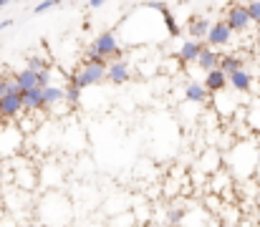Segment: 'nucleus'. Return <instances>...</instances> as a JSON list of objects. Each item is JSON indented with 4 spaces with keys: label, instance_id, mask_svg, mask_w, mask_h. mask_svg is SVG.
Instances as JSON below:
<instances>
[{
    "label": "nucleus",
    "instance_id": "0eeeda50",
    "mask_svg": "<svg viewBox=\"0 0 260 227\" xmlns=\"http://www.w3.org/2000/svg\"><path fill=\"white\" fill-rule=\"evenodd\" d=\"M222 164H225V156H222L220 151H217V149H207L202 156H200L197 169H200V172H205L207 177H212V174L222 172Z\"/></svg>",
    "mask_w": 260,
    "mask_h": 227
},
{
    "label": "nucleus",
    "instance_id": "39448f33",
    "mask_svg": "<svg viewBox=\"0 0 260 227\" xmlns=\"http://www.w3.org/2000/svg\"><path fill=\"white\" fill-rule=\"evenodd\" d=\"M23 111H25L23 93H5V96L0 99V116H3L5 121H10V119L20 116Z\"/></svg>",
    "mask_w": 260,
    "mask_h": 227
},
{
    "label": "nucleus",
    "instance_id": "423d86ee",
    "mask_svg": "<svg viewBox=\"0 0 260 227\" xmlns=\"http://www.w3.org/2000/svg\"><path fill=\"white\" fill-rule=\"evenodd\" d=\"M233 28L225 23V20H217V23H212V28H210V33H207V46H212V48H222V46H228L230 41H233Z\"/></svg>",
    "mask_w": 260,
    "mask_h": 227
},
{
    "label": "nucleus",
    "instance_id": "2eb2a0df",
    "mask_svg": "<svg viewBox=\"0 0 260 227\" xmlns=\"http://www.w3.org/2000/svg\"><path fill=\"white\" fill-rule=\"evenodd\" d=\"M220 58H222V53H217L215 48H202V53H200V61H197V66L207 74V71H215V69H220Z\"/></svg>",
    "mask_w": 260,
    "mask_h": 227
},
{
    "label": "nucleus",
    "instance_id": "5701e85b",
    "mask_svg": "<svg viewBox=\"0 0 260 227\" xmlns=\"http://www.w3.org/2000/svg\"><path fill=\"white\" fill-rule=\"evenodd\" d=\"M248 13H250L253 23L260 25V0H250V3H248Z\"/></svg>",
    "mask_w": 260,
    "mask_h": 227
},
{
    "label": "nucleus",
    "instance_id": "c85d7f7f",
    "mask_svg": "<svg viewBox=\"0 0 260 227\" xmlns=\"http://www.w3.org/2000/svg\"><path fill=\"white\" fill-rule=\"evenodd\" d=\"M0 129H5V119L3 116H0Z\"/></svg>",
    "mask_w": 260,
    "mask_h": 227
},
{
    "label": "nucleus",
    "instance_id": "4468645a",
    "mask_svg": "<svg viewBox=\"0 0 260 227\" xmlns=\"http://www.w3.org/2000/svg\"><path fill=\"white\" fill-rule=\"evenodd\" d=\"M230 88L235 93H248L253 88V76H250V71H245V69L235 71V74L230 76Z\"/></svg>",
    "mask_w": 260,
    "mask_h": 227
},
{
    "label": "nucleus",
    "instance_id": "b1692460",
    "mask_svg": "<svg viewBox=\"0 0 260 227\" xmlns=\"http://www.w3.org/2000/svg\"><path fill=\"white\" fill-rule=\"evenodd\" d=\"M8 93V76H0V99Z\"/></svg>",
    "mask_w": 260,
    "mask_h": 227
},
{
    "label": "nucleus",
    "instance_id": "a878e982",
    "mask_svg": "<svg viewBox=\"0 0 260 227\" xmlns=\"http://www.w3.org/2000/svg\"><path fill=\"white\" fill-rule=\"evenodd\" d=\"M106 0H88V8H101Z\"/></svg>",
    "mask_w": 260,
    "mask_h": 227
},
{
    "label": "nucleus",
    "instance_id": "7ed1b4c3",
    "mask_svg": "<svg viewBox=\"0 0 260 227\" xmlns=\"http://www.w3.org/2000/svg\"><path fill=\"white\" fill-rule=\"evenodd\" d=\"M109 74V61H84L81 63V69L76 71V74L71 76V83H76L81 91L88 88V86H96V83H101L104 78Z\"/></svg>",
    "mask_w": 260,
    "mask_h": 227
},
{
    "label": "nucleus",
    "instance_id": "c756f323",
    "mask_svg": "<svg viewBox=\"0 0 260 227\" xmlns=\"http://www.w3.org/2000/svg\"><path fill=\"white\" fill-rule=\"evenodd\" d=\"M217 227H240V225H222V222H220V225Z\"/></svg>",
    "mask_w": 260,
    "mask_h": 227
},
{
    "label": "nucleus",
    "instance_id": "dca6fc26",
    "mask_svg": "<svg viewBox=\"0 0 260 227\" xmlns=\"http://www.w3.org/2000/svg\"><path fill=\"white\" fill-rule=\"evenodd\" d=\"M210 96V91L205 88V83H197V81H187L184 86V99L192 101V104H205Z\"/></svg>",
    "mask_w": 260,
    "mask_h": 227
},
{
    "label": "nucleus",
    "instance_id": "bb28decb",
    "mask_svg": "<svg viewBox=\"0 0 260 227\" xmlns=\"http://www.w3.org/2000/svg\"><path fill=\"white\" fill-rule=\"evenodd\" d=\"M3 174H5V164L0 161V182H3Z\"/></svg>",
    "mask_w": 260,
    "mask_h": 227
},
{
    "label": "nucleus",
    "instance_id": "cd10ccee",
    "mask_svg": "<svg viewBox=\"0 0 260 227\" xmlns=\"http://www.w3.org/2000/svg\"><path fill=\"white\" fill-rule=\"evenodd\" d=\"M8 3H10V0H0V10H3V8H5Z\"/></svg>",
    "mask_w": 260,
    "mask_h": 227
},
{
    "label": "nucleus",
    "instance_id": "1a4fd4ad",
    "mask_svg": "<svg viewBox=\"0 0 260 227\" xmlns=\"http://www.w3.org/2000/svg\"><path fill=\"white\" fill-rule=\"evenodd\" d=\"M205 88L210 91V93H222V91H228V86H230V76L225 74L222 69H215V71H207L205 74Z\"/></svg>",
    "mask_w": 260,
    "mask_h": 227
},
{
    "label": "nucleus",
    "instance_id": "9b49d317",
    "mask_svg": "<svg viewBox=\"0 0 260 227\" xmlns=\"http://www.w3.org/2000/svg\"><path fill=\"white\" fill-rule=\"evenodd\" d=\"M15 81L20 83L23 93H25V91H30V88H41V71H38V69L25 66V69H20V71L15 74Z\"/></svg>",
    "mask_w": 260,
    "mask_h": 227
},
{
    "label": "nucleus",
    "instance_id": "6ab92c4d",
    "mask_svg": "<svg viewBox=\"0 0 260 227\" xmlns=\"http://www.w3.org/2000/svg\"><path fill=\"white\" fill-rule=\"evenodd\" d=\"M220 69H222L228 76H233L235 71L245 69V63H243V58L235 56V53H222V58H220Z\"/></svg>",
    "mask_w": 260,
    "mask_h": 227
},
{
    "label": "nucleus",
    "instance_id": "f8f14e48",
    "mask_svg": "<svg viewBox=\"0 0 260 227\" xmlns=\"http://www.w3.org/2000/svg\"><path fill=\"white\" fill-rule=\"evenodd\" d=\"M210 28H212V23H210L205 15H194V18H189V20H187V33H189L194 41H200V38H207Z\"/></svg>",
    "mask_w": 260,
    "mask_h": 227
},
{
    "label": "nucleus",
    "instance_id": "4be33fe9",
    "mask_svg": "<svg viewBox=\"0 0 260 227\" xmlns=\"http://www.w3.org/2000/svg\"><path fill=\"white\" fill-rule=\"evenodd\" d=\"M56 5H61V0H41V3L33 8V13H36V15H41V13H46V10L56 8Z\"/></svg>",
    "mask_w": 260,
    "mask_h": 227
},
{
    "label": "nucleus",
    "instance_id": "aec40b11",
    "mask_svg": "<svg viewBox=\"0 0 260 227\" xmlns=\"http://www.w3.org/2000/svg\"><path fill=\"white\" fill-rule=\"evenodd\" d=\"M79 99H81V88L76 83H69V88H66V104L69 106H76Z\"/></svg>",
    "mask_w": 260,
    "mask_h": 227
},
{
    "label": "nucleus",
    "instance_id": "412c9836",
    "mask_svg": "<svg viewBox=\"0 0 260 227\" xmlns=\"http://www.w3.org/2000/svg\"><path fill=\"white\" fill-rule=\"evenodd\" d=\"M248 126L253 132H260V109H250L248 111Z\"/></svg>",
    "mask_w": 260,
    "mask_h": 227
},
{
    "label": "nucleus",
    "instance_id": "a211bd4d",
    "mask_svg": "<svg viewBox=\"0 0 260 227\" xmlns=\"http://www.w3.org/2000/svg\"><path fill=\"white\" fill-rule=\"evenodd\" d=\"M23 104H25V111H38V109H46L43 104V88H30L23 93Z\"/></svg>",
    "mask_w": 260,
    "mask_h": 227
},
{
    "label": "nucleus",
    "instance_id": "7c9ffc66",
    "mask_svg": "<svg viewBox=\"0 0 260 227\" xmlns=\"http://www.w3.org/2000/svg\"><path fill=\"white\" fill-rule=\"evenodd\" d=\"M255 174H258V179H260V161H258V172H255Z\"/></svg>",
    "mask_w": 260,
    "mask_h": 227
},
{
    "label": "nucleus",
    "instance_id": "ddd939ff",
    "mask_svg": "<svg viewBox=\"0 0 260 227\" xmlns=\"http://www.w3.org/2000/svg\"><path fill=\"white\" fill-rule=\"evenodd\" d=\"M202 48H205V46H202L200 41H194V38L184 41V43H182V48H179V61H182V63H197V61H200Z\"/></svg>",
    "mask_w": 260,
    "mask_h": 227
},
{
    "label": "nucleus",
    "instance_id": "6e6552de",
    "mask_svg": "<svg viewBox=\"0 0 260 227\" xmlns=\"http://www.w3.org/2000/svg\"><path fill=\"white\" fill-rule=\"evenodd\" d=\"M144 8H152V10H157L159 15H162V20H165V28H167V33L172 36V38H177L179 33H182V28H179V23H177V18L172 15V10L162 3V0H149Z\"/></svg>",
    "mask_w": 260,
    "mask_h": 227
},
{
    "label": "nucleus",
    "instance_id": "f3484780",
    "mask_svg": "<svg viewBox=\"0 0 260 227\" xmlns=\"http://www.w3.org/2000/svg\"><path fill=\"white\" fill-rule=\"evenodd\" d=\"M63 101H66V88L63 86L51 83V86L43 88V104H46V109H53V106H58Z\"/></svg>",
    "mask_w": 260,
    "mask_h": 227
},
{
    "label": "nucleus",
    "instance_id": "393cba45",
    "mask_svg": "<svg viewBox=\"0 0 260 227\" xmlns=\"http://www.w3.org/2000/svg\"><path fill=\"white\" fill-rule=\"evenodd\" d=\"M13 25V18H5V20H0V30H5V28H10Z\"/></svg>",
    "mask_w": 260,
    "mask_h": 227
},
{
    "label": "nucleus",
    "instance_id": "20e7f679",
    "mask_svg": "<svg viewBox=\"0 0 260 227\" xmlns=\"http://www.w3.org/2000/svg\"><path fill=\"white\" fill-rule=\"evenodd\" d=\"M225 23H228L235 33H245V30L253 25V18H250V13H248V5H238V3H233V5L228 8Z\"/></svg>",
    "mask_w": 260,
    "mask_h": 227
},
{
    "label": "nucleus",
    "instance_id": "f03ea898",
    "mask_svg": "<svg viewBox=\"0 0 260 227\" xmlns=\"http://www.w3.org/2000/svg\"><path fill=\"white\" fill-rule=\"evenodd\" d=\"M121 53H124V48L119 46V41H116V33L114 30H104V33H99L96 38H93V43L86 48V61H121Z\"/></svg>",
    "mask_w": 260,
    "mask_h": 227
},
{
    "label": "nucleus",
    "instance_id": "f257e3e1",
    "mask_svg": "<svg viewBox=\"0 0 260 227\" xmlns=\"http://www.w3.org/2000/svg\"><path fill=\"white\" fill-rule=\"evenodd\" d=\"M258 161H260V149L255 144H235L233 149L228 151L225 156V164H228V172L238 179H248L258 172Z\"/></svg>",
    "mask_w": 260,
    "mask_h": 227
},
{
    "label": "nucleus",
    "instance_id": "9d476101",
    "mask_svg": "<svg viewBox=\"0 0 260 227\" xmlns=\"http://www.w3.org/2000/svg\"><path fill=\"white\" fill-rule=\"evenodd\" d=\"M109 83H114V86H121V83H126L129 78H132V66L126 63V61H111L109 63Z\"/></svg>",
    "mask_w": 260,
    "mask_h": 227
}]
</instances>
